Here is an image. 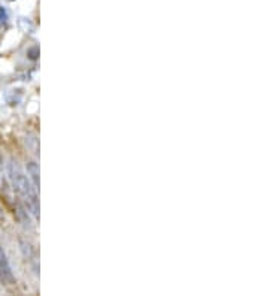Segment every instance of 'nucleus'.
I'll use <instances>...</instances> for the list:
<instances>
[{
  "mask_svg": "<svg viewBox=\"0 0 269 296\" xmlns=\"http://www.w3.org/2000/svg\"><path fill=\"white\" fill-rule=\"evenodd\" d=\"M8 171H9L11 184H12L14 190L18 193V196L22 199L24 205L29 208V211L35 217H39V199H38L36 189L32 184V181L24 175V172L20 168V165L17 163V160H11L9 166H8Z\"/></svg>",
  "mask_w": 269,
  "mask_h": 296,
  "instance_id": "f257e3e1",
  "label": "nucleus"
},
{
  "mask_svg": "<svg viewBox=\"0 0 269 296\" xmlns=\"http://www.w3.org/2000/svg\"><path fill=\"white\" fill-rule=\"evenodd\" d=\"M0 280L5 284H12L14 283V274H12L9 260L6 257L5 251L2 250V247H0Z\"/></svg>",
  "mask_w": 269,
  "mask_h": 296,
  "instance_id": "f03ea898",
  "label": "nucleus"
},
{
  "mask_svg": "<svg viewBox=\"0 0 269 296\" xmlns=\"http://www.w3.org/2000/svg\"><path fill=\"white\" fill-rule=\"evenodd\" d=\"M27 172L30 177V181L35 185V189H39V166L36 162H29L27 163Z\"/></svg>",
  "mask_w": 269,
  "mask_h": 296,
  "instance_id": "7ed1b4c3",
  "label": "nucleus"
},
{
  "mask_svg": "<svg viewBox=\"0 0 269 296\" xmlns=\"http://www.w3.org/2000/svg\"><path fill=\"white\" fill-rule=\"evenodd\" d=\"M6 20H8V11L3 6H0V23L6 21Z\"/></svg>",
  "mask_w": 269,
  "mask_h": 296,
  "instance_id": "20e7f679",
  "label": "nucleus"
},
{
  "mask_svg": "<svg viewBox=\"0 0 269 296\" xmlns=\"http://www.w3.org/2000/svg\"><path fill=\"white\" fill-rule=\"evenodd\" d=\"M5 222H6V219H5V214H3V209L0 208V226H2V225H5Z\"/></svg>",
  "mask_w": 269,
  "mask_h": 296,
  "instance_id": "39448f33",
  "label": "nucleus"
},
{
  "mask_svg": "<svg viewBox=\"0 0 269 296\" xmlns=\"http://www.w3.org/2000/svg\"><path fill=\"white\" fill-rule=\"evenodd\" d=\"M36 51H38V48H35V49H30V52H29V54H30V59H33V60H35V59L38 57V56H35V52H36Z\"/></svg>",
  "mask_w": 269,
  "mask_h": 296,
  "instance_id": "423d86ee",
  "label": "nucleus"
},
{
  "mask_svg": "<svg viewBox=\"0 0 269 296\" xmlns=\"http://www.w3.org/2000/svg\"><path fill=\"white\" fill-rule=\"evenodd\" d=\"M2 168H3V157H2V154H0V174H2Z\"/></svg>",
  "mask_w": 269,
  "mask_h": 296,
  "instance_id": "0eeeda50",
  "label": "nucleus"
}]
</instances>
